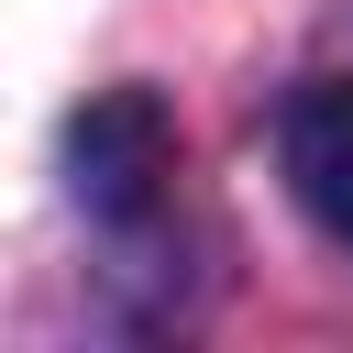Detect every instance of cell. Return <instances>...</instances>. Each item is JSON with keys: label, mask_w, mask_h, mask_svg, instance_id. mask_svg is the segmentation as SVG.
I'll return each mask as SVG.
<instances>
[{"label": "cell", "mask_w": 353, "mask_h": 353, "mask_svg": "<svg viewBox=\"0 0 353 353\" xmlns=\"http://www.w3.org/2000/svg\"><path fill=\"white\" fill-rule=\"evenodd\" d=\"M66 165H77V199H88L99 221H132V210L165 188V165H176L165 99H154V88H99V99L66 121Z\"/></svg>", "instance_id": "obj_1"}, {"label": "cell", "mask_w": 353, "mask_h": 353, "mask_svg": "<svg viewBox=\"0 0 353 353\" xmlns=\"http://www.w3.org/2000/svg\"><path fill=\"white\" fill-rule=\"evenodd\" d=\"M287 188L309 199V221L331 243H353V77H320L287 99Z\"/></svg>", "instance_id": "obj_2"}]
</instances>
